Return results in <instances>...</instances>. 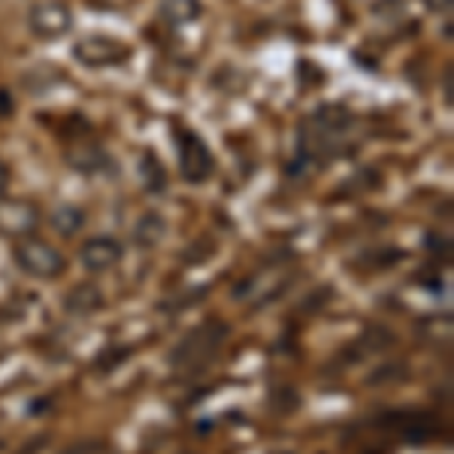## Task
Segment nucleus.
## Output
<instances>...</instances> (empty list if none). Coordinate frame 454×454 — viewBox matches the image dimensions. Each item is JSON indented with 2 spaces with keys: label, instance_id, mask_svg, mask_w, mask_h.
Segmentation results:
<instances>
[{
  "label": "nucleus",
  "instance_id": "nucleus-1",
  "mask_svg": "<svg viewBox=\"0 0 454 454\" xmlns=\"http://www.w3.org/2000/svg\"><path fill=\"white\" fill-rule=\"evenodd\" d=\"M355 143V119L348 109L327 104L315 109L300 128V160L312 167L327 164L342 149H351Z\"/></svg>",
  "mask_w": 454,
  "mask_h": 454
},
{
  "label": "nucleus",
  "instance_id": "nucleus-2",
  "mask_svg": "<svg viewBox=\"0 0 454 454\" xmlns=\"http://www.w3.org/2000/svg\"><path fill=\"white\" fill-rule=\"evenodd\" d=\"M16 263L27 276H34V279H55V276H61L64 267H67L64 254L40 237L21 239L16 246Z\"/></svg>",
  "mask_w": 454,
  "mask_h": 454
},
{
  "label": "nucleus",
  "instance_id": "nucleus-3",
  "mask_svg": "<svg viewBox=\"0 0 454 454\" xmlns=\"http://www.w3.org/2000/svg\"><path fill=\"white\" fill-rule=\"evenodd\" d=\"M73 55H76L79 64L85 67H119L130 58V49L124 46L115 36H104V34H88L73 46Z\"/></svg>",
  "mask_w": 454,
  "mask_h": 454
},
{
  "label": "nucleus",
  "instance_id": "nucleus-4",
  "mask_svg": "<svg viewBox=\"0 0 454 454\" xmlns=\"http://www.w3.org/2000/svg\"><path fill=\"white\" fill-rule=\"evenodd\" d=\"M224 336H227V327H222L218 321H209V325L194 331L179 348H176L173 361L179 364V367H203L224 342Z\"/></svg>",
  "mask_w": 454,
  "mask_h": 454
},
{
  "label": "nucleus",
  "instance_id": "nucleus-5",
  "mask_svg": "<svg viewBox=\"0 0 454 454\" xmlns=\"http://www.w3.org/2000/svg\"><path fill=\"white\" fill-rule=\"evenodd\" d=\"M27 27L40 40H58L73 27V12L64 0H40L27 12Z\"/></svg>",
  "mask_w": 454,
  "mask_h": 454
},
{
  "label": "nucleus",
  "instance_id": "nucleus-6",
  "mask_svg": "<svg viewBox=\"0 0 454 454\" xmlns=\"http://www.w3.org/2000/svg\"><path fill=\"white\" fill-rule=\"evenodd\" d=\"M212 170H215V160H212L209 145L200 140L192 130H182L179 134V173L188 182H207Z\"/></svg>",
  "mask_w": 454,
  "mask_h": 454
},
{
  "label": "nucleus",
  "instance_id": "nucleus-7",
  "mask_svg": "<svg viewBox=\"0 0 454 454\" xmlns=\"http://www.w3.org/2000/svg\"><path fill=\"white\" fill-rule=\"evenodd\" d=\"M291 282V270H285L282 263L261 270V273L248 276L246 282H239L237 300H252V303H267V300L279 297L285 291V285Z\"/></svg>",
  "mask_w": 454,
  "mask_h": 454
},
{
  "label": "nucleus",
  "instance_id": "nucleus-8",
  "mask_svg": "<svg viewBox=\"0 0 454 454\" xmlns=\"http://www.w3.org/2000/svg\"><path fill=\"white\" fill-rule=\"evenodd\" d=\"M36 212L34 203L27 200H4L0 197V233H10V237H27L36 227Z\"/></svg>",
  "mask_w": 454,
  "mask_h": 454
},
{
  "label": "nucleus",
  "instance_id": "nucleus-9",
  "mask_svg": "<svg viewBox=\"0 0 454 454\" xmlns=\"http://www.w3.org/2000/svg\"><path fill=\"white\" fill-rule=\"evenodd\" d=\"M79 261L91 273H106L121 261V246L113 237H91L79 248Z\"/></svg>",
  "mask_w": 454,
  "mask_h": 454
},
{
  "label": "nucleus",
  "instance_id": "nucleus-10",
  "mask_svg": "<svg viewBox=\"0 0 454 454\" xmlns=\"http://www.w3.org/2000/svg\"><path fill=\"white\" fill-rule=\"evenodd\" d=\"M82 224H85V212L79 207H73V203H61V207L52 212V227L61 237H73Z\"/></svg>",
  "mask_w": 454,
  "mask_h": 454
},
{
  "label": "nucleus",
  "instance_id": "nucleus-11",
  "mask_svg": "<svg viewBox=\"0 0 454 454\" xmlns=\"http://www.w3.org/2000/svg\"><path fill=\"white\" fill-rule=\"evenodd\" d=\"M160 12H164V19L173 21V25H188V21H194L200 16V0H164Z\"/></svg>",
  "mask_w": 454,
  "mask_h": 454
},
{
  "label": "nucleus",
  "instance_id": "nucleus-12",
  "mask_svg": "<svg viewBox=\"0 0 454 454\" xmlns=\"http://www.w3.org/2000/svg\"><path fill=\"white\" fill-rule=\"evenodd\" d=\"M164 233H167V224L155 212H149V215H143L140 222H137V239H140L143 246H158L160 239H164Z\"/></svg>",
  "mask_w": 454,
  "mask_h": 454
},
{
  "label": "nucleus",
  "instance_id": "nucleus-13",
  "mask_svg": "<svg viewBox=\"0 0 454 454\" xmlns=\"http://www.w3.org/2000/svg\"><path fill=\"white\" fill-rule=\"evenodd\" d=\"M100 291L98 288H91V285H79L76 291H70V297H67V309L73 312H91V309H98L100 306Z\"/></svg>",
  "mask_w": 454,
  "mask_h": 454
},
{
  "label": "nucleus",
  "instance_id": "nucleus-14",
  "mask_svg": "<svg viewBox=\"0 0 454 454\" xmlns=\"http://www.w3.org/2000/svg\"><path fill=\"white\" fill-rule=\"evenodd\" d=\"M427 4V10H434V12H449L451 10V0H424Z\"/></svg>",
  "mask_w": 454,
  "mask_h": 454
},
{
  "label": "nucleus",
  "instance_id": "nucleus-15",
  "mask_svg": "<svg viewBox=\"0 0 454 454\" xmlns=\"http://www.w3.org/2000/svg\"><path fill=\"white\" fill-rule=\"evenodd\" d=\"M4 188H6V164L0 160V197H4Z\"/></svg>",
  "mask_w": 454,
  "mask_h": 454
}]
</instances>
